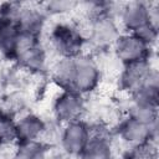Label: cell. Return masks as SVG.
Returning a JSON list of instances; mask_svg holds the SVG:
<instances>
[{
  "mask_svg": "<svg viewBox=\"0 0 159 159\" xmlns=\"http://www.w3.org/2000/svg\"><path fill=\"white\" fill-rule=\"evenodd\" d=\"M48 42L58 58H68L83 53L86 39L78 26L72 22L60 21L51 27Z\"/></svg>",
  "mask_w": 159,
  "mask_h": 159,
  "instance_id": "6da1fadb",
  "label": "cell"
},
{
  "mask_svg": "<svg viewBox=\"0 0 159 159\" xmlns=\"http://www.w3.org/2000/svg\"><path fill=\"white\" fill-rule=\"evenodd\" d=\"M12 60L25 70L31 72H42L46 68L47 53L40 41V37L20 32Z\"/></svg>",
  "mask_w": 159,
  "mask_h": 159,
  "instance_id": "7a4b0ae2",
  "label": "cell"
},
{
  "mask_svg": "<svg viewBox=\"0 0 159 159\" xmlns=\"http://www.w3.org/2000/svg\"><path fill=\"white\" fill-rule=\"evenodd\" d=\"M101 81V70L97 61L88 53L73 57V73L71 91L82 96L93 92Z\"/></svg>",
  "mask_w": 159,
  "mask_h": 159,
  "instance_id": "3957f363",
  "label": "cell"
},
{
  "mask_svg": "<svg viewBox=\"0 0 159 159\" xmlns=\"http://www.w3.org/2000/svg\"><path fill=\"white\" fill-rule=\"evenodd\" d=\"M86 43L98 50L112 47L120 35L119 25L113 15H103L88 19L87 32H83Z\"/></svg>",
  "mask_w": 159,
  "mask_h": 159,
  "instance_id": "277c9868",
  "label": "cell"
},
{
  "mask_svg": "<svg viewBox=\"0 0 159 159\" xmlns=\"http://www.w3.org/2000/svg\"><path fill=\"white\" fill-rule=\"evenodd\" d=\"M112 48L114 57L122 65L139 61H150L152 47L147 46L132 32H120Z\"/></svg>",
  "mask_w": 159,
  "mask_h": 159,
  "instance_id": "5b68a950",
  "label": "cell"
},
{
  "mask_svg": "<svg viewBox=\"0 0 159 159\" xmlns=\"http://www.w3.org/2000/svg\"><path fill=\"white\" fill-rule=\"evenodd\" d=\"M117 134L125 145L134 148L149 142H157L158 127H149L130 116H127L119 122Z\"/></svg>",
  "mask_w": 159,
  "mask_h": 159,
  "instance_id": "8992f818",
  "label": "cell"
},
{
  "mask_svg": "<svg viewBox=\"0 0 159 159\" xmlns=\"http://www.w3.org/2000/svg\"><path fill=\"white\" fill-rule=\"evenodd\" d=\"M91 137V125L82 119L63 124L60 133V145L68 157H78Z\"/></svg>",
  "mask_w": 159,
  "mask_h": 159,
  "instance_id": "52a82bcc",
  "label": "cell"
},
{
  "mask_svg": "<svg viewBox=\"0 0 159 159\" xmlns=\"http://www.w3.org/2000/svg\"><path fill=\"white\" fill-rule=\"evenodd\" d=\"M86 111V102L82 94L73 91L62 89L55 98L52 104V112L57 122L67 124L82 118Z\"/></svg>",
  "mask_w": 159,
  "mask_h": 159,
  "instance_id": "ba28073f",
  "label": "cell"
},
{
  "mask_svg": "<svg viewBox=\"0 0 159 159\" xmlns=\"http://www.w3.org/2000/svg\"><path fill=\"white\" fill-rule=\"evenodd\" d=\"M119 22L125 32H134L152 21V7L145 1H129L119 9Z\"/></svg>",
  "mask_w": 159,
  "mask_h": 159,
  "instance_id": "9c48e42d",
  "label": "cell"
},
{
  "mask_svg": "<svg viewBox=\"0 0 159 159\" xmlns=\"http://www.w3.org/2000/svg\"><path fill=\"white\" fill-rule=\"evenodd\" d=\"M80 159H114V150L109 135L106 129L91 127V137L83 150L78 155Z\"/></svg>",
  "mask_w": 159,
  "mask_h": 159,
  "instance_id": "30bf717a",
  "label": "cell"
},
{
  "mask_svg": "<svg viewBox=\"0 0 159 159\" xmlns=\"http://www.w3.org/2000/svg\"><path fill=\"white\" fill-rule=\"evenodd\" d=\"M153 68L154 67L152 66L150 61H139L123 65V70L119 76L120 88L132 96L143 86Z\"/></svg>",
  "mask_w": 159,
  "mask_h": 159,
  "instance_id": "8fae6325",
  "label": "cell"
},
{
  "mask_svg": "<svg viewBox=\"0 0 159 159\" xmlns=\"http://www.w3.org/2000/svg\"><path fill=\"white\" fill-rule=\"evenodd\" d=\"M17 142L41 140L47 133V123L37 114L26 112L15 119Z\"/></svg>",
  "mask_w": 159,
  "mask_h": 159,
  "instance_id": "7c38bea8",
  "label": "cell"
},
{
  "mask_svg": "<svg viewBox=\"0 0 159 159\" xmlns=\"http://www.w3.org/2000/svg\"><path fill=\"white\" fill-rule=\"evenodd\" d=\"M46 14L43 9L37 5L22 4L20 16L17 20V27L20 32L31 36L40 37L46 24Z\"/></svg>",
  "mask_w": 159,
  "mask_h": 159,
  "instance_id": "4fadbf2b",
  "label": "cell"
},
{
  "mask_svg": "<svg viewBox=\"0 0 159 159\" xmlns=\"http://www.w3.org/2000/svg\"><path fill=\"white\" fill-rule=\"evenodd\" d=\"M132 99L144 102V103H150L154 106H158L159 102V75L155 68L150 72L143 86L134 92L132 96Z\"/></svg>",
  "mask_w": 159,
  "mask_h": 159,
  "instance_id": "5bb4252c",
  "label": "cell"
},
{
  "mask_svg": "<svg viewBox=\"0 0 159 159\" xmlns=\"http://www.w3.org/2000/svg\"><path fill=\"white\" fill-rule=\"evenodd\" d=\"M127 116L149 127H158V106L132 99Z\"/></svg>",
  "mask_w": 159,
  "mask_h": 159,
  "instance_id": "9a60e30c",
  "label": "cell"
},
{
  "mask_svg": "<svg viewBox=\"0 0 159 159\" xmlns=\"http://www.w3.org/2000/svg\"><path fill=\"white\" fill-rule=\"evenodd\" d=\"M14 159H46L48 148L42 140H25L15 144Z\"/></svg>",
  "mask_w": 159,
  "mask_h": 159,
  "instance_id": "2e32d148",
  "label": "cell"
},
{
  "mask_svg": "<svg viewBox=\"0 0 159 159\" xmlns=\"http://www.w3.org/2000/svg\"><path fill=\"white\" fill-rule=\"evenodd\" d=\"M20 30L16 24L0 22V53L12 58L19 41Z\"/></svg>",
  "mask_w": 159,
  "mask_h": 159,
  "instance_id": "e0dca14e",
  "label": "cell"
},
{
  "mask_svg": "<svg viewBox=\"0 0 159 159\" xmlns=\"http://www.w3.org/2000/svg\"><path fill=\"white\" fill-rule=\"evenodd\" d=\"M17 143L15 118L1 112L0 116V147H7Z\"/></svg>",
  "mask_w": 159,
  "mask_h": 159,
  "instance_id": "ac0fdd59",
  "label": "cell"
},
{
  "mask_svg": "<svg viewBox=\"0 0 159 159\" xmlns=\"http://www.w3.org/2000/svg\"><path fill=\"white\" fill-rule=\"evenodd\" d=\"M26 108V98L22 93H11L4 102V107L0 108L2 113L15 118L16 114H22Z\"/></svg>",
  "mask_w": 159,
  "mask_h": 159,
  "instance_id": "d6986e66",
  "label": "cell"
},
{
  "mask_svg": "<svg viewBox=\"0 0 159 159\" xmlns=\"http://www.w3.org/2000/svg\"><path fill=\"white\" fill-rule=\"evenodd\" d=\"M78 6V2L68 1V0H52L43 2L41 7L43 9L46 15H65L67 12H71Z\"/></svg>",
  "mask_w": 159,
  "mask_h": 159,
  "instance_id": "ffe728a7",
  "label": "cell"
},
{
  "mask_svg": "<svg viewBox=\"0 0 159 159\" xmlns=\"http://www.w3.org/2000/svg\"><path fill=\"white\" fill-rule=\"evenodd\" d=\"M21 7H22V2H16V1L0 2V22L17 25Z\"/></svg>",
  "mask_w": 159,
  "mask_h": 159,
  "instance_id": "44dd1931",
  "label": "cell"
},
{
  "mask_svg": "<svg viewBox=\"0 0 159 159\" xmlns=\"http://www.w3.org/2000/svg\"><path fill=\"white\" fill-rule=\"evenodd\" d=\"M124 159H158L157 142H149L139 147L129 148V152Z\"/></svg>",
  "mask_w": 159,
  "mask_h": 159,
  "instance_id": "7402d4cb",
  "label": "cell"
},
{
  "mask_svg": "<svg viewBox=\"0 0 159 159\" xmlns=\"http://www.w3.org/2000/svg\"><path fill=\"white\" fill-rule=\"evenodd\" d=\"M132 34H134L138 39H140L147 46L153 48V46L158 41V25L153 22H148Z\"/></svg>",
  "mask_w": 159,
  "mask_h": 159,
  "instance_id": "603a6c76",
  "label": "cell"
},
{
  "mask_svg": "<svg viewBox=\"0 0 159 159\" xmlns=\"http://www.w3.org/2000/svg\"><path fill=\"white\" fill-rule=\"evenodd\" d=\"M0 116H1V109H0Z\"/></svg>",
  "mask_w": 159,
  "mask_h": 159,
  "instance_id": "cb8c5ba5",
  "label": "cell"
}]
</instances>
